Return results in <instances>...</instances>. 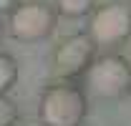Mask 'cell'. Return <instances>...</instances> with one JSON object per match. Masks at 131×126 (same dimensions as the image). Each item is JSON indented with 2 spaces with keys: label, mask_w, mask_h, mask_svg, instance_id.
<instances>
[{
  "label": "cell",
  "mask_w": 131,
  "mask_h": 126,
  "mask_svg": "<svg viewBox=\"0 0 131 126\" xmlns=\"http://www.w3.org/2000/svg\"><path fill=\"white\" fill-rule=\"evenodd\" d=\"M86 96L81 88L71 83H56L48 86L40 103H38V119L43 126H81L86 119Z\"/></svg>",
  "instance_id": "cell-1"
},
{
  "label": "cell",
  "mask_w": 131,
  "mask_h": 126,
  "mask_svg": "<svg viewBox=\"0 0 131 126\" xmlns=\"http://www.w3.org/2000/svg\"><path fill=\"white\" fill-rule=\"evenodd\" d=\"M86 86L96 98H124L131 93V63L118 53L96 56L86 68Z\"/></svg>",
  "instance_id": "cell-2"
},
{
  "label": "cell",
  "mask_w": 131,
  "mask_h": 126,
  "mask_svg": "<svg viewBox=\"0 0 131 126\" xmlns=\"http://www.w3.org/2000/svg\"><path fill=\"white\" fill-rule=\"evenodd\" d=\"M88 35L93 46H118L131 35V5L124 0L106 3L93 10L88 20Z\"/></svg>",
  "instance_id": "cell-3"
},
{
  "label": "cell",
  "mask_w": 131,
  "mask_h": 126,
  "mask_svg": "<svg viewBox=\"0 0 131 126\" xmlns=\"http://www.w3.org/2000/svg\"><path fill=\"white\" fill-rule=\"evenodd\" d=\"M53 28H56V13L50 5L40 3V0L20 3L18 8L10 10V33H13V38L23 40V43L43 40L50 35Z\"/></svg>",
  "instance_id": "cell-4"
},
{
  "label": "cell",
  "mask_w": 131,
  "mask_h": 126,
  "mask_svg": "<svg viewBox=\"0 0 131 126\" xmlns=\"http://www.w3.org/2000/svg\"><path fill=\"white\" fill-rule=\"evenodd\" d=\"M96 53V46L91 40L88 33H73L63 38L58 46H56V53H53V68L71 78V76H81L86 73V68L93 63V56Z\"/></svg>",
  "instance_id": "cell-5"
},
{
  "label": "cell",
  "mask_w": 131,
  "mask_h": 126,
  "mask_svg": "<svg viewBox=\"0 0 131 126\" xmlns=\"http://www.w3.org/2000/svg\"><path fill=\"white\" fill-rule=\"evenodd\" d=\"M18 81V63L13 56L0 53V93H8V88Z\"/></svg>",
  "instance_id": "cell-6"
},
{
  "label": "cell",
  "mask_w": 131,
  "mask_h": 126,
  "mask_svg": "<svg viewBox=\"0 0 131 126\" xmlns=\"http://www.w3.org/2000/svg\"><path fill=\"white\" fill-rule=\"evenodd\" d=\"M93 3L96 0H56V8L68 18H81L93 10Z\"/></svg>",
  "instance_id": "cell-7"
},
{
  "label": "cell",
  "mask_w": 131,
  "mask_h": 126,
  "mask_svg": "<svg viewBox=\"0 0 131 126\" xmlns=\"http://www.w3.org/2000/svg\"><path fill=\"white\" fill-rule=\"evenodd\" d=\"M18 119V106L8 93H0V126H13Z\"/></svg>",
  "instance_id": "cell-8"
},
{
  "label": "cell",
  "mask_w": 131,
  "mask_h": 126,
  "mask_svg": "<svg viewBox=\"0 0 131 126\" xmlns=\"http://www.w3.org/2000/svg\"><path fill=\"white\" fill-rule=\"evenodd\" d=\"M18 5H20V0H0V13H10Z\"/></svg>",
  "instance_id": "cell-9"
},
{
  "label": "cell",
  "mask_w": 131,
  "mask_h": 126,
  "mask_svg": "<svg viewBox=\"0 0 131 126\" xmlns=\"http://www.w3.org/2000/svg\"><path fill=\"white\" fill-rule=\"evenodd\" d=\"M0 40H3V25H0Z\"/></svg>",
  "instance_id": "cell-10"
}]
</instances>
